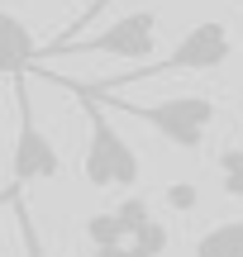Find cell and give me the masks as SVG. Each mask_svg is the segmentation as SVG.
<instances>
[{
    "mask_svg": "<svg viewBox=\"0 0 243 257\" xmlns=\"http://www.w3.org/2000/svg\"><path fill=\"white\" fill-rule=\"evenodd\" d=\"M86 238H91V248H124V229L119 219H114V210H95L91 219H86Z\"/></svg>",
    "mask_w": 243,
    "mask_h": 257,
    "instance_id": "30bf717a",
    "label": "cell"
},
{
    "mask_svg": "<svg viewBox=\"0 0 243 257\" xmlns=\"http://www.w3.org/2000/svg\"><path fill=\"white\" fill-rule=\"evenodd\" d=\"M15 153H10V191H19L24 181H57L62 176V157H57V148H53V138L38 128L34 119V95H29V86L19 81L15 86Z\"/></svg>",
    "mask_w": 243,
    "mask_h": 257,
    "instance_id": "277c9868",
    "label": "cell"
},
{
    "mask_svg": "<svg viewBox=\"0 0 243 257\" xmlns=\"http://www.w3.org/2000/svg\"><path fill=\"white\" fill-rule=\"evenodd\" d=\"M234 5H243V0H234Z\"/></svg>",
    "mask_w": 243,
    "mask_h": 257,
    "instance_id": "e0dca14e",
    "label": "cell"
},
{
    "mask_svg": "<svg viewBox=\"0 0 243 257\" xmlns=\"http://www.w3.org/2000/svg\"><path fill=\"white\" fill-rule=\"evenodd\" d=\"M124 257H143V252H139V248H129V243H124Z\"/></svg>",
    "mask_w": 243,
    "mask_h": 257,
    "instance_id": "2e32d148",
    "label": "cell"
},
{
    "mask_svg": "<svg viewBox=\"0 0 243 257\" xmlns=\"http://www.w3.org/2000/svg\"><path fill=\"white\" fill-rule=\"evenodd\" d=\"M110 5H119V0H86V10H81V15H76V19H72V24H67L62 34H57V38H48V43L38 48V57H34V62H48V57L67 53L72 43H81V38L91 34V24H95V19H100V15H105Z\"/></svg>",
    "mask_w": 243,
    "mask_h": 257,
    "instance_id": "52a82bcc",
    "label": "cell"
},
{
    "mask_svg": "<svg viewBox=\"0 0 243 257\" xmlns=\"http://www.w3.org/2000/svg\"><path fill=\"white\" fill-rule=\"evenodd\" d=\"M10 205H15V229H19V248H24V257H53V248L43 243V233H38L34 214H29V205L15 200V191H10Z\"/></svg>",
    "mask_w": 243,
    "mask_h": 257,
    "instance_id": "9c48e42d",
    "label": "cell"
},
{
    "mask_svg": "<svg viewBox=\"0 0 243 257\" xmlns=\"http://www.w3.org/2000/svg\"><path fill=\"white\" fill-rule=\"evenodd\" d=\"M229 53H234V34H229V24H219V19H200V24L186 29V38H181L177 48H172L162 62H143L139 72H119V76H105L100 86H86V91L105 95V91H119L124 81H153V76H186V72H219V67L229 62Z\"/></svg>",
    "mask_w": 243,
    "mask_h": 257,
    "instance_id": "6da1fadb",
    "label": "cell"
},
{
    "mask_svg": "<svg viewBox=\"0 0 243 257\" xmlns=\"http://www.w3.org/2000/svg\"><path fill=\"white\" fill-rule=\"evenodd\" d=\"M196 257H243V219L205 229L196 238Z\"/></svg>",
    "mask_w": 243,
    "mask_h": 257,
    "instance_id": "ba28073f",
    "label": "cell"
},
{
    "mask_svg": "<svg viewBox=\"0 0 243 257\" xmlns=\"http://www.w3.org/2000/svg\"><path fill=\"white\" fill-rule=\"evenodd\" d=\"M162 200H167L172 210H196V205H200V195H196V186H191V181H167Z\"/></svg>",
    "mask_w": 243,
    "mask_h": 257,
    "instance_id": "5bb4252c",
    "label": "cell"
},
{
    "mask_svg": "<svg viewBox=\"0 0 243 257\" xmlns=\"http://www.w3.org/2000/svg\"><path fill=\"white\" fill-rule=\"evenodd\" d=\"M114 219H119V229H124V238H134V233H139L143 224L153 219V205L143 200L139 191H129V195H124V200H119V210H114Z\"/></svg>",
    "mask_w": 243,
    "mask_h": 257,
    "instance_id": "7c38bea8",
    "label": "cell"
},
{
    "mask_svg": "<svg viewBox=\"0 0 243 257\" xmlns=\"http://www.w3.org/2000/svg\"><path fill=\"white\" fill-rule=\"evenodd\" d=\"M215 167H219V191L229 200H243V148H224L215 157Z\"/></svg>",
    "mask_w": 243,
    "mask_h": 257,
    "instance_id": "8fae6325",
    "label": "cell"
},
{
    "mask_svg": "<svg viewBox=\"0 0 243 257\" xmlns=\"http://www.w3.org/2000/svg\"><path fill=\"white\" fill-rule=\"evenodd\" d=\"M91 257H124V248H95Z\"/></svg>",
    "mask_w": 243,
    "mask_h": 257,
    "instance_id": "9a60e30c",
    "label": "cell"
},
{
    "mask_svg": "<svg viewBox=\"0 0 243 257\" xmlns=\"http://www.w3.org/2000/svg\"><path fill=\"white\" fill-rule=\"evenodd\" d=\"M167 243H172V233H167V224H158V219H148L139 233L129 238V248H139L143 257H162L167 252Z\"/></svg>",
    "mask_w": 243,
    "mask_h": 257,
    "instance_id": "4fadbf2b",
    "label": "cell"
},
{
    "mask_svg": "<svg viewBox=\"0 0 243 257\" xmlns=\"http://www.w3.org/2000/svg\"><path fill=\"white\" fill-rule=\"evenodd\" d=\"M38 43H34V29L15 15V10L0 5V81H19V76L34 67Z\"/></svg>",
    "mask_w": 243,
    "mask_h": 257,
    "instance_id": "8992f818",
    "label": "cell"
},
{
    "mask_svg": "<svg viewBox=\"0 0 243 257\" xmlns=\"http://www.w3.org/2000/svg\"><path fill=\"white\" fill-rule=\"evenodd\" d=\"M95 100H100L105 110H124L129 119L148 124L158 138H167L181 153H196V148L205 143L210 124H215V100H210V95H172V100H148V105L119 100V95H95Z\"/></svg>",
    "mask_w": 243,
    "mask_h": 257,
    "instance_id": "3957f363",
    "label": "cell"
},
{
    "mask_svg": "<svg viewBox=\"0 0 243 257\" xmlns=\"http://www.w3.org/2000/svg\"><path fill=\"white\" fill-rule=\"evenodd\" d=\"M153 48H158V15L153 10H134V15H119L100 34H86L67 53H110V57H124V62L143 67V62H153Z\"/></svg>",
    "mask_w": 243,
    "mask_h": 257,
    "instance_id": "5b68a950",
    "label": "cell"
},
{
    "mask_svg": "<svg viewBox=\"0 0 243 257\" xmlns=\"http://www.w3.org/2000/svg\"><path fill=\"white\" fill-rule=\"evenodd\" d=\"M72 91H76V100H81V110H86V124H91V134H86V157H81L86 186H119V191L139 186V172H143L139 153L124 143V134L110 124L105 105L95 100L86 86H72Z\"/></svg>",
    "mask_w": 243,
    "mask_h": 257,
    "instance_id": "7a4b0ae2",
    "label": "cell"
}]
</instances>
